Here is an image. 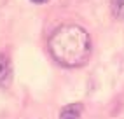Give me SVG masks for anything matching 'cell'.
I'll return each instance as SVG.
<instances>
[{"label": "cell", "mask_w": 124, "mask_h": 119, "mask_svg": "<svg viewBox=\"0 0 124 119\" xmlns=\"http://www.w3.org/2000/svg\"><path fill=\"white\" fill-rule=\"evenodd\" d=\"M49 51L56 61L67 68L82 67L91 54L89 33L77 25H63L49 39Z\"/></svg>", "instance_id": "obj_1"}, {"label": "cell", "mask_w": 124, "mask_h": 119, "mask_svg": "<svg viewBox=\"0 0 124 119\" xmlns=\"http://www.w3.org/2000/svg\"><path fill=\"white\" fill-rule=\"evenodd\" d=\"M82 112H84L82 103H79V102L77 103H70L61 109L60 119H82Z\"/></svg>", "instance_id": "obj_3"}, {"label": "cell", "mask_w": 124, "mask_h": 119, "mask_svg": "<svg viewBox=\"0 0 124 119\" xmlns=\"http://www.w3.org/2000/svg\"><path fill=\"white\" fill-rule=\"evenodd\" d=\"M112 12L115 18H121L124 12V0H112Z\"/></svg>", "instance_id": "obj_4"}, {"label": "cell", "mask_w": 124, "mask_h": 119, "mask_svg": "<svg viewBox=\"0 0 124 119\" xmlns=\"http://www.w3.org/2000/svg\"><path fill=\"white\" fill-rule=\"evenodd\" d=\"M12 81V67H11V60L7 54L0 53V86L2 88H9Z\"/></svg>", "instance_id": "obj_2"}, {"label": "cell", "mask_w": 124, "mask_h": 119, "mask_svg": "<svg viewBox=\"0 0 124 119\" xmlns=\"http://www.w3.org/2000/svg\"><path fill=\"white\" fill-rule=\"evenodd\" d=\"M31 2H35V4H46V2H49V0H31Z\"/></svg>", "instance_id": "obj_5"}]
</instances>
